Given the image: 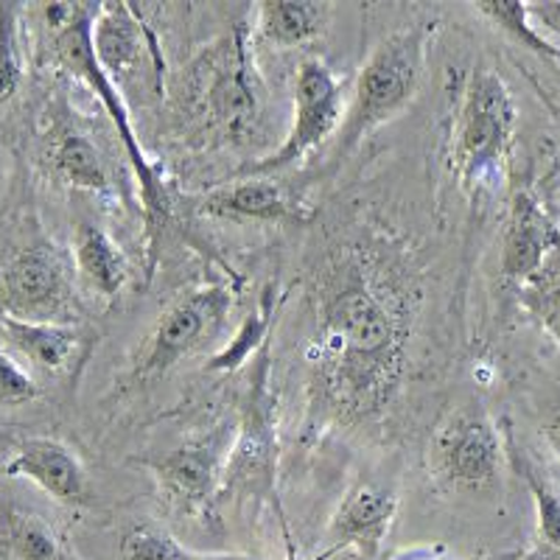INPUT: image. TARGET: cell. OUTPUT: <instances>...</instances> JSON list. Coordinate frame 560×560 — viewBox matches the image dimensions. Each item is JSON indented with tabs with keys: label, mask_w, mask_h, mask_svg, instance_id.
I'll return each instance as SVG.
<instances>
[{
	"label": "cell",
	"mask_w": 560,
	"mask_h": 560,
	"mask_svg": "<svg viewBox=\"0 0 560 560\" xmlns=\"http://www.w3.org/2000/svg\"><path fill=\"white\" fill-rule=\"evenodd\" d=\"M308 423L357 432L382 423L409 370L420 283L412 253L378 224L334 238L312 272Z\"/></svg>",
	"instance_id": "6da1fadb"
},
{
	"label": "cell",
	"mask_w": 560,
	"mask_h": 560,
	"mask_svg": "<svg viewBox=\"0 0 560 560\" xmlns=\"http://www.w3.org/2000/svg\"><path fill=\"white\" fill-rule=\"evenodd\" d=\"M183 129L208 147H244L264 121V84L249 54L247 23L208 45L177 88Z\"/></svg>",
	"instance_id": "7a4b0ae2"
},
{
	"label": "cell",
	"mask_w": 560,
	"mask_h": 560,
	"mask_svg": "<svg viewBox=\"0 0 560 560\" xmlns=\"http://www.w3.org/2000/svg\"><path fill=\"white\" fill-rule=\"evenodd\" d=\"M39 12H43L45 28L51 34V59L65 73L93 90V96L102 102L104 113L109 115L115 132L127 149L129 166L138 177L143 213H147L149 222V244H152V253H158V238L166 228L168 217H172V199H168L166 183L158 177L147 152L140 147L138 135H135L124 93L104 73L96 48H93V20H96L98 3H45V7H39Z\"/></svg>",
	"instance_id": "3957f363"
},
{
	"label": "cell",
	"mask_w": 560,
	"mask_h": 560,
	"mask_svg": "<svg viewBox=\"0 0 560 560\" xmlns=\"http://www.w3.org/2000/svg\"><path fill=\"white\" fill-rule=\"evenodd\" d=\"M432 32L429 26H407L387 34L359 68L353 98L345 109L328 172L342 163L373 129L393 121L418 98Z\"/></svg>",
	"instance_id": "277c9868"
},
{
	"label": "cell",
	"mask_w": 560,
	"mask_h": 560,
	"mask_svg": "<svg viewBox=\"0 0 560 560\" xmlns=\"http://www.w3.org/2000/svg\"><path fill=\"white\" fill-rule=\"evenodd\" d=\"M516 102L497 70H474L452 127V172L471 199L497 191L516 138Z\"/></svg>",
	"instance_id": "5b68a950"
},
{
	"label": "cell",
	"mask_w": 560,
	"mask_h": 560,
	"mask_svg": "<svg viewBox=\"0 0 560 560\" xmlns=\"http://www.w3.org/2000/svg\"><path fill=\"white\" fill-rule=\"evenodd\" d=\"M269 342L255 353L253 373H249L247 393H244L242 412H238V434L230 446L224 463L222 493L247 499H269L278 508L275 497V468H278V401L272 393V359ZM280 510V508H278Z\"/></svg>",
	"instance_id": "8992f818"
},
{
	"label": "cell",
	"mask_w": 560,
	"mask_h": 560,
	"mask_svg": "<svg viewBox=\"0 0 560 560\" xmlns=\"http://www.w3.org/2000/svg\"><path fill=\"white\" fill-rule=\"evenodd\" d=\"M79 312L70 264L57 244L32 242L0 261V314L28 323H70Z\"/></svg>",
	"instance_id": "52a82bcc"
},
{
	"label": "cell",
	"mask_w": 560,
	"mask_h": 560,
	"mask_svg": "<svg viewBox=\"0 0 560 560\" xmlns=\"http://www.w3.org/2000/svg\"><path fill=\"white\" fill-rule=\"evenodd\" d=\"M342 84L323 59H303L294 82V121L287 140L267 158L247 163L233 177H272L298 166L300 160L323 147L342 127Z\"/></svg>",
	"instance_id": "ba28073f"
},
{
	"label": "cell",
	"mask_w": 560,
	"mask_h": 560,
	"mask_svg": "<svg viewBox=\"0 0 560 560\" xmlns=\"http://www.w3.org/2000/svg\"><path fill=\"white\" fill-rule=\"evenodd\" d=\"M504 440L479 407H457L440 420L429 440V471L454 490H488L497 485Z\"/></svg>",
	"instance_id": "9c48e42d"
},
{
	"label": "cell",
	"mask_w": 560,
	"mask_h": 560,
	"mask_svg": "<svg viewBox=\"0 0 560 560\" xmlns=\"http://www.w3.org/2000/svg\"><path fill=\"white\" fill-rule=\"evenodd\" d=\"M233 306L228 287H199L177 298L149 334L138 359V376H158L191 357L222 328Z\"/></svg>",
	"instance_id": "30bf717a"
},
{
	"label": "cell",
	"mask_w": 560,
	"mask_h": 560,
	"mask_svg": "<svg viewBox=\"0 0 560 560\" xmlns=\"http://www.w3.org/2000/svg\"><path fill=\"white\" fill-rule=\"evenodd\" d=\"M93 48L115 88L121 90L140 82L160 93L163 57H160L158 37L132 3H121V0L98 3L96 20H93Z\"/></svg>",
	"instance_id": "8fae6325"
},
{
	"label": "cell",
	"mask_w": 560,
	"mask_h": 560,
	"mask_svg": "<svg viewBox=\"0 0 560 560\" xmlns=\"http://www.w3.org/2000/svg\"><path fill=\"white\" fill-rule=\"evenodd\" d=\"M560 255V228L529 191L513 194L502 230V275L518 287L529 283Z\"/></svg>",
	"instance_id": "7c38bea8"
},
{
	"label": "cell",
	"mask_w": 560,
	"mask_h": 560,
	"mask_svg": "<svg viewBox=\"0 0 560 560\" xmlns=\"http://www.w3.org/2000/svg\"><path fill=\"white\" fill-rule=\"evenodd\" d=\"M3 471L7 477L28 479L59 504L84 508L93 499L84 465L65 443L54 438H28L18 443Z\"/></svg>",
	"instance_id": "4fadbf2b"
},
{
	"label": "cell",
	"mask_w": 560,
	"mask_h": 560,
	"mask_svg": "<svg viewBox=\"0 0 560 560\" xmlns=\"http://www.w3.org/2000/svg\"><path fill=\"white\" fill-rule=\"evenodd\" d=\"M398 516V493L387 485L359 482L348 490V497L339 502L337 513L328 527L331 547L339 552L357 549L364 560L378 558L384 549L389 529Z\"/></svg>",
	"instance_id": "5bb4252c"
},
{
	"label": "cell",
	"mask_w": 560,
	"mask_h": 560,
	"mask_svg": "<svg viewBox=\"0 0 560 560\" xmlns=\"http://www.w3.org/2000/svg\"><path fill=\"white\" fill-rule=\"evenodd\" d=\"M48 129H45V160L54 177L77 191L109 194L113 179L104 154L93 143L88 132L70 118V109L65 102L48 107Z\"/></svg>",
	"instance_id": "9a60e30c"
},
{
	"label": "cell",
	"mask_w": 560,
	"mask_h": 560,
	"mask_svg": "<svg viewBox=\"0 0 560 560\" xmlns=\"http://www.w3.org/2000/svg\"><path fill=\"white\" fill-rule=\"evenodd\" d=\"M219 459H222V440L208 438L152 459L149 468L168 499L183 508H202L222 488L224 468Z\"/></svg>",
	"instance_id": "2e32d148"
},
{
	"label": "cell",
	"mask_w": 560,
	"mask_h": 560,
	"mask_svg": "<svg viewBox=\"0 0 560 560\" xmlns=\"http://www.w3.org/2000/svg\"><path fill=\"white\" fill-rule=\"evenodd\" d=\"M199 213L247 222H294L303 219L280 185L264 177H233L197 199Z\"/></svg>",
	"instance_id": "e0dca14e"
},
{
	"label": "cell",
	"mask_w": 560,
	"mask_h": 560,
	"mask_svg": "<svg viewBox=\"0 0 560 560\" xmlns=\"http://www.w3.org/2000/svg\"><path fill=\"white\" fill-rule=\"evenodd\" d=\"M0 342L43 373H62L82 348V331L70 323H28L0 314Z\"/></svg>",
	"instance_id": "ac0fdd59"
},
{
	"label": "cell",
	"mask_w": 560,
	"mask_h": 560,
	"mask_svg": "<svg viewBox=\"0 0 560 560\" xmlns=\"http://www.w3.org/2000/svg\"><path fill=\"white\" fill-rule=\"evenodd\" d=\"M331 12L325 0H264L255 9V28L275 48H303L328 32Z\"/></svg>",
	"instance_id": "d6986e66"
},
{
	"label": "cell",
	"mask_w": 560,
	"mask_h": 560,
	"mask_svg": "<svg viewBox=\"0 0 560 560\" xmlns=\"http://www.w3.org/2000/svg\"><path fill=\"white\" fill-rule=\"evenodd\" d=\"M73 264L79 278L102 298H115L127 287L129 264L121 247L113 242L107 230L90 219H82L73 233Z\"/></svg>",
	"instance_id": "ffe728a7"
},
{
	"label": "cell",
	"mask_w": 560,
	"mask_h": 560,
	"mask_svg": "<svg viewBox=\"0 0 560 560\" xmlns=\"http://www.w3.org/2000/svg\"><path fill=\"white\" fill-rule=\"evenodd\" d=\"M7 549L14 560H79L51 524L20 508L7 513Z\"/></svg>",
	"instance_id": "44dd1931"
},
{
	"label": "cell",
	"mask_w": 560,
	"mask_h": 560,
	"mask_svg": "<svg viewBox=\"0 0 560 560\" xmlns=\"http://www.w3.org/2000/svg\"><path fill=\"white\" fill-rule=\"evenodd\" d=\"M504 452L510 454V465L516 468V474L524 479V482H527L529 493H533L541 544L544 547L555 549V552L560 555V497L555 493L552 488H549L547 482H544L541 474L533 468V463H529V459L518 452L516 443H513V438H508V443H504Z\"/></svg>",
	"instance_id": "7402d4cb"
},
{
	"label": "cell",
	"mask_w": 560,
	"mask_h": 560,
	"mask_svg": "<svg viewBox=\"0 0 560 560\" xmlns=\"http://www.w3.org/2000/svg\"><path fill=\"white\" fill-rule=\"evenodd\" d=\"M479 14L493 23V26L502 28L508 37H513L516 43H522L524 48L535 51L538 57L547 59H560V48L558 45L549 43L538 28H535L533 18L527 12V3H516V0H488V3H477Z\"/></svg>",
	"instance_id": "603a6c76"
},
{
	"label": "cell",
	"mask_w": 560,
	"mask_h": 560,
	"mask_svg": "<svg viewBox=\"0 0 560 560\" xmlns=\"http://www.w3.org/2000/svg\"><path fill=\"white\" fill-rule=\"evenodd\" d=\"M26 9L12 0H0V107L12 102L23 88L26 68L20 51V14Z\"/></svg>",
	"instance_id": "cb8c5ba5"
},
{
	"label": "cell",
	"mask_w": 560,
	"mask_h": 560,
	"mask_svg": "<svg viewBox=\"0 0 560 560\" xmlns=\"http://www.w3.org/2000/svg\"><path fill=\"white\" fill-rule=\"evenodd\" d=\"M522 306L541 323L544 331L560 345V255L529 283L518 287Z\"/></svg>",
	"instance_id": "d4e9b609"
},
{
	"label": "cell",
	"mask_w": 560,
	"mask_h": 560,
	"mask_svg": "<svg viewBox=\"0 0 560 560\" xmlns=\"http://www.w3.org/2000/svg\"><path fill=\"white\" fill-rule=\"evenodd\" d=\"M272 292H267L261 300V308L242 325L238 337L233 339L222 353H217V357L205 364V370H233L242 362H247V359H253L255 353L264 348V342L272 337Z\"/></svg>",
	"instance_id": "484cf974"
},
{
	"label": "cell",
	"mask_w": 560,
	"mask_h": 560,
	"mask_svg": "<svg viewBox=\"0 0 560 560\" xmlns=\"http://www.w3.org/2000/svg\"><path fill=\"white\" fill-rule=\"evenodd\" d=\"M194 555L174 535L149 524L129 529L118 547V560H194Z\"/></svg>",
	"instance_id": "4316f807"
},
{
	"label": "cell",
	"mask_w": 560,
	"mask_h": 560,
	"mask_svg": "<svg viewBox=\"0 0 560 560\" xmlns=\"http://www.w3.org/2000/svg\"><path fill=\"white\" fill-rule=\"evenodd\" d=\"M39 398V384L0 342V407H23Z\"/></svg>",
	"instance_id": "83f0119b"
},
{
	"label": "cell",
	"mask_w": 560,
	"mask_h": 560,
	"mask_svg": "<svg viewBox=\"0 0 560 560\" xmlns=\"http://www.w3.org/2000/svg\"><path fill=\"white\" fill-rule=\"evenodd\" d=\"M527 12L533 18L535 28H547L555 37H560V0H552V3H527Z\"/></svg>",
	"instance_id": "f1b7e54d"
},
{
	"label": "cell",
	"mask_w": 560,
	"mask_h": 560,
	"mask_svg": "<svg viewBox=\"0 0 560 560\" xmlns=\"http://www.w3.org/2000/svg\"><path fill=\"white\" fill-rule=\"evenodd\" d=\"M395 560H479V558H454L443 547H418L404 549L401 555H395Z\"/></svg>",
	"instance_id": "f546056e"
},
{
	"label": "cell",
	"mask_w": 560,
	"mask_h": 560,
	"mask_svg": "<svg viewBox=\"0 0 560 560\" xmlns=\"http://www.w3.org/2000/svg\"><path fill=\"white\" fill-rule=\"evenodd\" d=\"M541 434H544V440L549 443V448L555 452V457L560 459V409H555V412L549 415L547 423L541 427Z\"/></svg>",
	"instance_id": "4dcf8cb0"
},
{
	"label": "cell",
	"mask_w": 560,
	"mask_h": 560,
	"mask_svg": "<svg viewBox=\"0 0 560 560\" xmlns=\"http://www.w3.org/2000/svg\"><path fill=\"white\" fill-rule=\"evenodd\" d=\"M194 560H272V558H258V555H238V552H208V555H194Z\"/></svg>",
	"instance_id": "1f68e13d"
},
{
	"label": "cell",
	"mask_w": 560,
	"mask_h": 560,
	"mask_svg": "<svg viewBox=\"0 0 560 560\" xmlns=\"http://www.w3.org/2000/svg\"><path fill=\"white\" fill-rule=\"evenodd\" d=\"M522 560H560V555L555 552V549H549V547H544V544H538V547L529 549V552L524 555Z\"/></svg>",
	"instance_id": "d6a6232c"
},
{
	"label": "cell",
	"mask_w": 560,
	"mask_h": 560,
	"mask_svg": "<svg viewBox=\"0 0 560 560\" xmlns=\"http://www.w3.org/2000/svg\"><path fill=\"white\" fill-rule=\"evenodd\" d=\"M337 555H339L337 547H328V549H323L319 555H314V558H306V560H331V558H337Z\"/></svg>",
	"instance_id": "836d02e7"
},
{
	"label": "cell",
	"mask_w": 560,
	"mask_h": 560,
	"mask_svg": "<svg viewBox=\"0 0 560 560\" xmlns=\"http://www.w3.org/2000/svg\"><path fill=\"white\" fill-rule=\"evenodd\" d=\"M0 188H3V166H0Z\"/></svg>",
	"instance_id": "e575fe53"
}]
</instances>
